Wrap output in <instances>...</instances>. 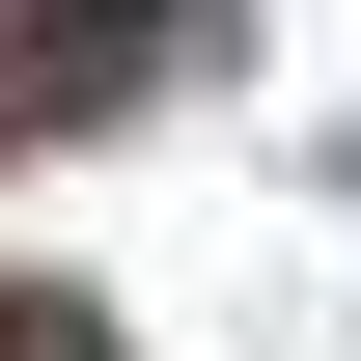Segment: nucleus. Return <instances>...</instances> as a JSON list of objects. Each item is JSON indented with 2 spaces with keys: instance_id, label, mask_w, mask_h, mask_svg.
<instances>
[{
  "instance_id": "f257e3e1",
  "label": "nucleus",
  "mask_w": 361,
  "mask_h": 361,
  "mask_svg": "<svg viewBox=\"0 0 361 361\" xmlns=\"http://www.w3.org/2000/svg\"><path fill=\"white\" fill-rule=\"evenodd\" d=\"M195 28H223V0H0V139H84V111H139Z\"/></svg>"
},
{
  "instance_id": "f03ea898",
  "label": "nucleus",
  "mask_w": 361,
  "mask_h": 361,
  "mask_svg": "<svg viewBox=\"0 0 361 361\" xmlns=\"http://www.w3.org/2000/svg\"><path fill=\"white\" fill-rule=\"evenodd\" d=\"M0 361H111V334H84V306H0Z\"/></svg>"
}]
</instances>
